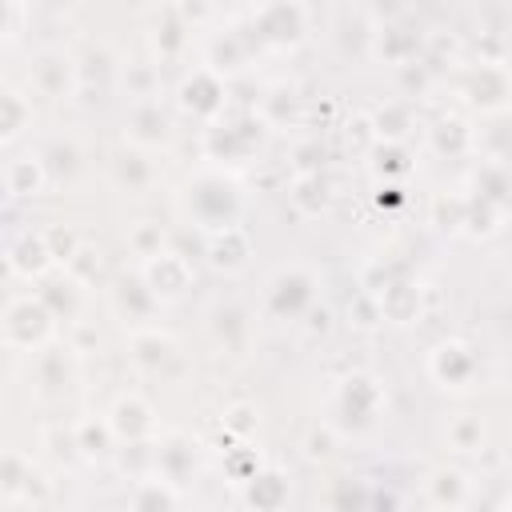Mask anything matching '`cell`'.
Segmentation results:
<instances>
[{
	"label": "cell",
	"mask_w": 512,
	"mask_h": 512,
	"mask_svg": "<svg viewBox=\"0 0 512 512\" xmlns=\"http://www.w3.org/2000/svg\"><path fill=\"white\" fill-rule=\"evenodd\" d=\"M216 140H220V148H212V156L236 160L256 144V132H252V124H216L208 132V144H216Z\"/></svg>",
	"instance_id": "22"
},
{
	"label": "cell",
	"mask_w": 512,
	"mask_h": 512,
	"mask_svg": "<svg viewBox=\"0 0 512 512\" xmlns=\"http://www.w3.org/2000/svg\"><path fill=\"white\" fill-rule=\"evenodd\" d=\"M112 304H116V312L124 316V320H132V324H144L152 312H156V296H152V288L140 280V276H132V280H120L116 284V292H112Z\"/></svg>",
	"instance_id": "15"
},
{
	"label": "cell",
	"mask_w": 512,
	"mask_h": 512,
	"mask_svg": "<svg viewBox=\"0 0 512 512\" xmlns=\"http://www.w3.org/2000/svg\"><path fill=\"white\" fill-rule=\"evenodd\" d=\"M132 512H176V484L164 476H140L132 488Z\"/></svg>",
	"instance_id": "19"
},
{
	"label": "cell",
	"mask_w": 512,
	"mask_h": 512,
	"mask_svg": "<svg viewBox=\"0 0 512 512\" xmlns=\"http://www.w3.org/2000/svg\"><path fill=\"white\" fill-rule=\"evenodd\" d=\"M48 264H52V252H48L44 232H24V236L8 248V268L20 272V276H40Z\"/></svg>",
	"instance_id": "16"
},
{
	"label": "cell",
	"mask_w": 512,
	"mask_h": 512,
	"mask_svg": "<svg viewBox=\"0 0 512 512\" xmlns=\"http://www.w3.org/2000/svg\"><path fill=\"white\" fill-rule=\"evenodd\" d=\"M112 172H116V180L128 184V188H144V184L152 180V164H148V156H140V152H124Z\"/></svg>",
	"instance_id": "26"
},
{
	"label": "cell",
	"mask_w": 512,
	"mask_h": 512,
	"mask_svg": "<svg viewBox=\"0 0 512 512\" xmlns=\"http://www.w3.org/2000/svg\"><path fill=\"white\" fill-rule=\"evenodd\" d=\"M180 104L188 108V112H196V116H220L224 112V84H220V76L216 72H208V68H200V72H192L188 80H184V88H180Z\"/></svg>",
	"instance_id": "9"
},
{
	"label": "cell",
	"mask_w": 512,
	"mask_h": 512,
	"mask_svg": "<svg viewBox=\"0 0 512 512\" xmlns=\"http://www.w3.org/2000/svg\"><path fill=\"white\" fill-rule=\"evenodd\" d=\"M472 196L476 200H484V204H492V208H504L508 200H512V176H508V168L504 164H496V160H488V164H480L476 168V176H472Z\"/></svg>",
	"instance_id": "18"
},
{
	"label": "cell",
	"mask_w": 512,
	"mask_h": 512,
	"mask_svg": "<svg viewBox=\"0 0 512 512\" xmlns=\"http://www.w3.org/2000/svg\"><path fill=\"white\" fill-rule=\"evenodd\" d=\"M464 96H468V104H476L484 112H500L508 104V96H512V76L500 64H480V68L468 72Z\"/></svg>",
	"instance_id": "8"
},
{
	"label": "cell",
	"mask_w": 512,
	"mask_h": 512,
	"mask_svg": "<svg viewBox=\"0 0 512 512\" xmlns=\"http://www.w3.org/2000/svg\"><path fill=\"white\" fill-rule=\"evenodd\" d=\"M428 492H432V504L436 508H456L460 512L464 500H468V492H472V484H468V476L460 468H440V472H432Z\"/></svg>",
	"instance_id": "21"
},
{
	"label": "cell",
	"mask_w": 512,
	"mask_h": 512,
	"mask_svg": "<svg viewBox=\"0 0 512 512\" xmlns=\"http://www.w3.org/2000/svg\"><path fill=\"white\" fill-rule=\"evenodd\" d=\"M140 280L152 288L160 304H172L192 288V264L180 252H156L140 264Z\"/></svg>",
	"instance_id": "4"
},
{
	"label": "cell",
	"mask_w": 512,
	"mask_h": 512,
	"mask_svg": "<svg viewBox=\"0 0 512 512\" xmlns=\"http://www.w3.org/2000/svg\"><path fill=\"white\" fill-rule=\"evenodd\" d=\"M476 352L464 340H440L428 352V372L440 388H468L476 380Z\"/></svg>",
	"instance_id": "5"
},
{
	"label": "cell",
	"mask_w": 512,
	"mask_h": 512,
	"mask_svg": "<svg viewBox=\"0 0 512 512\" xmlns=\"http://www.w3.org/2000/svg\"><path fill=\"white\" fill-rule=\"evenodd\" d=\"M500 512H512V492L504 496V504H500Z\"/></svg>",
	"instance_id": "31"
},
{
	"label": "cell",
	"mask_w": 512,
	"mask_h": 512,
	"mask_svg": "<svg viewBox=\"0 0 512 512\" xmlns=\"http://www.w3.org/2000/svg\"><path fill=\"white\" fill-rule=\"evenodd\" d=\"M192 468H196V452L184 436H172L156 448V472L152 476H164L168 484H180V480L192 476Z\"/></svg>",
	"instance_id": "17"
},
{
	"label": "cell",
	"mask_w": 512,
	"mask_h": 512,
	"mask_svg": "<svg viewBox=\"0 0 512 512\" xmlns=\"http://www.w3.org/2000/svg\"><path fill=\"white\" fill-rule=\"evenodd\" d=\"M128 140L136 148H156V144L168 140V120H164V112L152 100H140L132 108V116H128Z\"/></svg>",
	"instance_id": "14"
},
{
	"label": "cell",
	"mask_w": 512,
	"mask_h": 512,
	"mask_svg": "<svg viewBox=\"0 0 512 512\" xmlns=\"http://www.w3.org/2000/svg\"><path fill=\"white\" fill-rule=\"evenodd\" d=\"M20 484H24V460L16 452H8V460H4V492H8V500L20 496Z\"/></svg>",
	"instance_id": "29"
},
{
	"label": "cell",
	"mask_w": 512,
	"mask_h": 512,
	"mask_svg": "<svg viewBox=\"0 0 512 512\" xmlns=\"http://www.w3.org/2000/svg\"><path fill=\"white\" fill-rule=\"evenodd\" d=\"M448 444H452L456 452H476V448L484 444V424H480L476 416L452 420V424H448Z\"/></svg>",
	"instance_id": "25"
},
{
	"label": "cell",
	"mask_w": 512,
	"mask_h": 512,
	"mask_svg": "<svg viewBox=\"0 0 512 512\" xmlns=\"http://www.w3.org/2000/svg\"><path fill=\"white\" fill-rule=\"evenodd\" d=\"M248 416H252V408H248V404H232V408H228V428L248 432V428L256 424V420H248Z\"/></svg>",
	"instance_id": "30"
},
{
	"label": "cell",
	"mask_w": 512,
	"mask_h": 512,
	"mask_svg": "<svg viewBox=\"0 0 512 512\" xmlns=\"http://www.w3.org/2000/svg\"><path fill=\"white\" fill-rule=\"evenodd\" d=\"M328 504H332V512H372V488L356 476H340L332 484Z\"/></svg>",
	"instance_id": "23"
},
{
	"label": "cell",
	"mask_w": 512,
	"mask_h": 512,
	"mask_svg": "<svg viewBox=\"0 0 512 512\" xmlns=\"http://www.w3.org/2000/svg\"><path fill=\"white\" fill-rule=\"evenodd\" d=\"M56 332V312L36 296H12L4 308V344L8 348H40Z\"/></svg>",
	"instance_id": "2"
},
{
	"label": "cell",
	"mask_w": 512,
	"mask_h": 512,
	"mask_svg": "<svg viewBox=\"0 0 512 512\" xmlns=\"http://www.w3.org/2000/svg\"><path fill=\"white\" fill-rule=\"evenodd\" d=\"M108 424L116 432V440H128V444H148V436L156 432V412L144 396H120L108 412Z\"/></svg>",
	"instance_id": "7"
},
{
	"label": "cell",
	"mask_w": 512,
	"mask_h": 512,
	"mask_svg": "<svg viewBox=\"0 0 512 512\" xmlns=\"http://www.w3.org/2000/svg\"><path fill=\"white\" fill-rule=\"evenodd\" d=\"M316 304V276L308 268H284L268 284V312L280 320H300Z\"/></svg>",
	"instance_id": "3"
},
{
	"label": "cell",
	"mask_w": 512,
	"mask_h": 512,
	"mask_svg": "<svg viewBox=\"0 0 512 512\" xmlns=\"http://www.w3.org/2000/svg\"><path fill=\"white\" fill-rule=\"evenodd\" d=\"M184 208H188V216L196 220V228H208V232L236 228V216H240V188H236V180H228L224 172H196V176L184 184Z\"/></svg>",
	"instance_id": "1"
},
{
	"label": "cell",
	"mask_w": 512,
	"mask_h": 512,
	"mask_svg": "<svg viewBox=\"0 0 512 512\" xmlns=\"http://www.w3.org/2000/svg\"><path fill=\"white\" fill-rule=\"evenodd\" d=\"M132 360L144 372H164V364L176 360V340L160 328H136L132 332Z\"/></svg>",
	"instance_id": "12"
},
{
	"label": "cell",
	"mask_w": 512,
	"mask_h": 512,
	"mask_svg": "<svg viewBox=\"0 0 512 512\" xmlns=\"http://www.w3.org/2000/svg\"><path fill=\"white\" fill-rule=\"evenodd\" d=\"M436 512H456V508H436Z\"/></svg>",
	"instance_id": "32"
},
{
	"label": "cell",
	"mask_w": 512,
	"mask_h": 512,
	"mask_svg": "<svg viewBox=\"0 0 512 512\" xmlns=\"http://www.w3.org/2000/svg\"><path fill=\"white\" fill-rule=\"evenodd\" d=\"M376 308H380V316L392 320V324H412V320H420V308H424L420 284H412V280H388V284L376 292Z\"/></svg>",
	"instance_id": "10"
},
{
	"label": "cell",
	"mask_w": 512,
	"mask_h": 512,
	"mask_svg": "<svg viewBox=\"0 0 512 512\" xmlns=\"http://www.w3.org/2000/svg\"><path fill=\"white\" fill-rule=\"evenodd\" d=\"M380 404H384V392H380V384H376L372 376L352 372L348 380H340L336 408H340V416H344L348 424H356V428L372 424V420H376V412H380Z\"/></svg>",
	"instance_id": "6"
},
{
	"label": "cell",
	"mask_w": 512,
	"mask_h": 512,
	"mask_svg": "<svg viewBox=\"0 0 512 512\" xmlns=\"http://www.w3.org/2000/svg\"><path fill=\"white\" fill-rule=\"evenodd\" d=\"M304 448H308V456H312V460L332 456V452H336V428H332V424H316V428L308 432Z\"/></svg>",
	"instance_id": "28"
},
{
	"label": "cell",
	"mask_w": 512,
	"mask_h": 512,
	"mask_svg": "<svg viewBox=\"0 0 512 512\" xmlns=\"http://www.w3.org/2000/svg\"><path fill=\"white\" fill-rule=\"evenodd\" d=\"M24 120H32V108L24 104V96H20V92H4V124H0V128H4V132H0L4 144H12V140L20 136Z\"/></svg>",
	"instance_id": "27"
},
{
	"label": "cell",
	"mask_w": 512,
	"mask_h": 512,
	"mask_svg": "<svg viewBox=\"0 0 512 512\" xmlns=\"http://www.w3.org/2000/svg\"><path fill=\"white\" fill-rule=\"evenodd\" d=\"M244 500L252 512H280L288 500V476L276 468H260L248 484H244Z\"/></svg>",
	"instance_id": "13"
},
{
	"label": "cell",
	"mask_w": 512,
	"mask_h": 512,
	"mask_svg": "<svg viewBox=\"0 0 512 512\" xmlns=\"http://www.w3.org/2000/svg\"><path fill=\"white\" fill-rule=\"evenodd\" d=\"M312 192H328V180L320 176V172H308V176H300L296 180V192H292V200L304 208V212H324L328 208V196H312Z\"/></svg>",
	"instance_id": "24"
},
{
	"label": "cell",
	"mask_w": 512,
	"mask_h": 512,
	"mask_svg": "<svg viewBox=\"0 0 512 512\" xmlns=\"http://www.w3.org/2000/svg\"><path fill=\"white\" fill-rule=\"evenodd\" d=\"M44 180H48V172H44V160H36V156H28V160H8V168H4V188H8V196H36V192L44 188Z\"/></svg>",
	"instance_id": "20"
},
{
	"label": "cell",
	"mask_w": 512,
	"mask_h": 512,
	"mask_svg": "<svg viewBox=\"0 0 512 512\" xmlns=\"http://www.w3.org/2000/svg\"><path fill=\"white\" fill-rule=\"evenodd\" d=\"M252 256V244H248V232L236 224V228H224V232H212L208 240V264L216 272H240Z\"/></svg>",
	"instance_id": "11"
}]
</instances>
